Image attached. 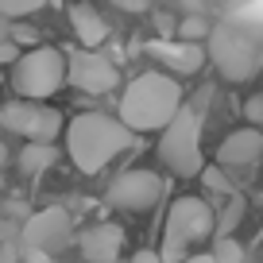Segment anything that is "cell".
<instances>
[{"instance_id": "484cf974", "label": "cell", "mask_w": 263, "mask_h": 263, "mask_svg": "<svg viewBox=\"0 0 263 263\" xmlns=\"http://www.w3.org/2000/svg\"><path fill=\"white\" fill-rule=\"evenodd\" d=\"M182 263H213V252H194V255H186Z\"/></svg>"}, {"instance_id": "d6986e66", "label": "cell", "mask_w": 263, "mask_h": 263, "mask_svg": "<svg viewBox=\"0 0 263 263\" xmlns=\"http://www.w3.org/2000/svg\"><path fill=\"white\" fill-rule=\"evenodd\" d=\"M209 31H213V27H209V20L205 16H186V20H178V35H174V39H186V43H197V39H209Z\"/></svg>"}, {"instance_id": "44dd1931", "label": "cell", "mask_w": 263, "mask_h": 263, "mask_svg": "<svg viewBox=\"0 0 263 263\" xmlns=\"http://www.w3.org/2000/svg\"><path fill=\"white\" fill-rule=\"evenodd\" d=\"M244 116H248V124H252V128H263V93L248 97V105H244Z\"/></svg>"}, {"instance_id": "5b68a950", "label": "cell", "mask_w": 263, "mask_h": 263, "mask_svg": "<svg viewBox=\"0 0 263 263\" xmlns=\"http://www.w3.org/2000/svg\"><path fill=\"white\" fill-rule=\"evenodd\" d=\"M66 85V50L31 47L12 66V89L24 101H47Z\"/></svg>"}, {"instance_id": "9c48e42d", "label": "cell", "mask_w": 263, "mask_h": 263, "mask_svg": "<svg viewBox=\"0 0 263 263\" xmlns=\"http://www.w3.org/2000/svg\"><path fill=\"white\" fill-rule=\"evenodd\" d=\"M66 85H74L78 93H112L120 85V70L108 54L101 50H89V47H78L66 54Z\"/></svg>"}, {"instance_id": "d4e9b609", "label": "cell", "mask_w": 263, "mask_h": 263, "mask_svg": "<svg viewBox=\"0 0 263 263\" xmlns=\"http://www.w3.org/2000/svg\"><path fill=\"white\" fill-rule=\"evenodd\" d=\"M132 263H163V255H159V248H140L132 255Z\"/></svg>"}, {"instance_id": "6da1fadb", "label": "cell", "mask_w": 263, "mask_h": 263, "mask_svg": "<svg viewBox=\"0 0 263 263\" xmlns=\"http://www.w3.org/2000/svg\"><path fill=\"white\" fill-rule=\"evenodd\" d=\"M182 105H186V89H182L178 78L166 74V70H147V74H136L124 85L116 116L132 132H163L182 112Z\"/></svg>"}, {"instance_id": "cb8c5ba5", "label": "cell", "mask_w": 263, "mask_h": 263, "mask_svg": "<svg viewBox=\"0 0 263 263\" xmlns=\"http://www.w3.org/2000/svg\"><path fill=\"white\" fill-rule=\"evenodd\" d=\"M16 58H20V47L12 39H0V66H16Z\"/></svg>"}, {"instance_id": "7a4b0ae2", "label": "cell", "mask_w": 263, "mask_h": 263, "mask_svg": "<svg viewBox=\"0 0 263 263\" xmlns=\"http://www.w3.org/2000/svg\"><path fill=\"white\" fill-rule=\"evenodd\" d=\"M62 136H66V155L82 174H101L136 140V132L120 116H108V112H78L66 124Z\"/></svg>"}, {"instance_id": "e0dca14e", "label": "cell", "mask_w": 263, "mask_h": 263, "mask_svg": "<svg viewBox=\"0 0 263 263\" xmlns=\"http://www.w3.org/2000/svg\"><path fill=\"white\" fill-rule=\"evenodd\" d=\"M197 182H201V190H205V194H213L217 201H224V197H232V194H236L232 178H229V174H224V171H221L217 163H205V166H201Z\"/></svg>"}, {"instance_id": "4316f807", "label": "cell", "mask_w": 263, "mask_h": 263, "mask_svg": "<svg viewBox=\"0 0 263 263\" xmlns=\"http://www.w3.org/2000/svg\"><path fill=\"white\" fill-rule=\"evenodd\" d=\"M4 163H8V147L0 143V171H4Z\"/></svg>"}, {"instance_id": "5bb4252c", "label": "cell", "mask_w": 263, "mask_h": 263, "mask_svg": "<svg viewBox=\"0 0 263 263\" xmlns=\"http://www.w3.org/2000/svg\"><path fill=\"white\" fill-rule=\"evenodd\" d=\"M70 27H74V39L82 43V47H89V50H97L101 43L108 39L105 16L93 8L89 0H78V4H70Z\"/></svg>"}, {"instance_id": "8992f818", "label": "cell", "mask_w": 263, "mask_h": 263, "mask_svg": "<svg viewBox=\"0 0 263 263\" xmlns=\"http://www.w3.org/2000/svg\"><path fill=\"white\" fill-rule=\"evenodd\" d=\"M0 128L24 136L27 143H54L66 132V120L58 108L43 105V101H8L0 108Z\"/></svg>"}, {"instance_id": "52a82bcc", "label": "cell", "mask_w": 263, "mask_h": 263, "mask_svg": "<svg viewBox=\"0 0 263 263\" xmlns=\"http://www.w3.org/2000/svg\"><path fill=\"white\" fill-rule=\"evenodd\" d=\"M213 163L232 178V186L252 182L255 174H259V166H263V132L252 128V124L229 132V136L221 140V147H217V159H213Z\"/></svg>"}, {"instance_id": "ba28073f", "label": "cell", "mask_w": 263, "mask_h": 263, "mask_svg": "<svg viewBox=\"0 0 263 263\" xmlns=\"http://www.w3.org/2000/svg\"><path fill=\"white\" fill-rule=\"evenodd\" d=\"M209 58L229 82H248L255 74V66H259V50L252 47V39H244L229 24L209 31Z\"/></svg>"}, {"instance_id": "4fadbf2b", "label": "cell", "mask_w": 263, "mask_h": 263, "mask_svg": "<svg viewBox=\"0 0 263 263\" xmlns=\"http://www.w3.org/2000/svg\"><path fill=\"white\" fill-rule=\"evenodd\" d=\"M85 263H120L124 255V229L116 221H97L78 236Z\"/></svg>"}, {"instance_id": "2e32d148", "label": "cell", "mask_w": 263, "mask_h": 263, "mask_svg": "<svg viewBox=\"0 0 263 263\" xmlns=\"http://www.w3.org/2000/svg\"><path fill=\"white\" fill-rule=\"evenodd\" d=\"M217 213V229H213V236H236V229H240V221H244V213H248V201L240 194H232V197H224V205L221 209H213Z\"/></svg>"}, {"instance_id": "30bf717a", "label": "cell", "mask_w": 263, "mask_h": 263, "mask_svg": "<svg viewBox=\"0 0 263 263\" xmlns=\"http://www.w3.org/2000/svg\"><path fill=\"white\" fill-rule=\"evenodd\" d=\"M163 194H166V182L147 166H136V171H124L108 186V205L124 209V213H147L151 205H159Z\"/></svg>"}, {"instance_id": "ac0fdd59", "label": "cell", "mask_w": 263, "mask_h": 263, "mask_svg": "<svg viewBox=\"0 0 263 263\" xmlns=\"http://www.w3.org/2000/svg\"><path fill=\"white\" fill-rule=\"evenodd\" d=\"M209 252H213V263H244L248 259L244 244H240L236 236H217Z\"/></svg>"}, {"instance_id": "8fae6325", "label": "cell", "mask_w": 263, "mask_h": 263, "mask_svg": "<svg viewBox=\"0 0 263 263\" xmlns=\"http://www.w3.org/2000/svg\"><path fill=\"white\" fill-rule=\"evenodd\" d=\"M20 240H24V248L58 255L70 240H74V221H70V213H66V209H58V205L39 209V213H35L31 221L20 229Z\"/></svg>"}, {"instance_id": "277c9868", "label": "cell", "mask_w": 263, "mask_h": 263, "mask_svg": "<svg viewBox=\"0 0 263 263\" xmlns=\"http://www.w3.org/2000/svg\"><path fill=\"white\" fill-rule=\"evenodd\" d=\"M201 128L205 116L194 105H182V112L159 132V163L178 178H197L205 166V151H201Z\"/></svg>"}, {"instance_id": "7c38bea8", "label": "cell", "mask_w": 263, "mask_h": 263, "mask_svg": "<svg viewBox=\"0 0 263 263\" xmlns=\"http://www.w3.org/2000/svg\"><path fill=\"white\" fill-rule=\"evenodd\" d=\"M147 54L163 66L166 74L174 78H190L205 66V50L201 43H186V39H151L147 43Z\"/></svg>"}, {"instance_id": "9a60e30c", "label": "cell", "mask_w": 263, "mask_h": 263, "mask_svg": "<svg viewBox=\"0 0 263 263\" xmlns=\"http://www.w3.org/2000/svg\"><path fill=\"white\" fill-rule=\"evenodd\" d=\"M58 163V147L54 143H24V151H20V171L24 174H43L50 171V166Z\"/></svg>"}, {"instance_id": "83f0119b", "label": "cell", "mask_w": 263, "mask_h": 263, "mask_svg": "<svg viewBox=\"0 0 263 263\" xmlns=\"http://www.w3.org/2000/svg\"><path fill=\"white\" fill-rule=\"evenodd\" d=\"M0 82H4V74H0Z\"/></svg>"}, {"instance_id": "3957f363", "label": "cell", "mask_w": 263, "mask_h": 263, "mask_svg": "<svg viewBox=\"0 0 263 263\" xmlns=\"http://www.w3.org/2000/svg\"><path fill=\"white\" fill-rule=\"evenodd\" d=\"M217 229V213L205 197L182 194L171 201L163 221V240H159V255L163 263H182L186 255H194L197 244H205Z\"/></svg>"}, {"instance_id": "603a6c76", "label": "cell", "mask_w": 263, "mask_h": 263, "mask_svg": "<svg viewBox=\"0 0 263 263\" xmlns=\"http://www.w3.org/2000/svg\"><path fill=\"white\" fill-rule=\"evenodd\" d=\"M112 8H120V12H128V16H143V12L151 8V0H108Z\"/></svg>"}, {"instance_id": "ffe728a7", "label": "cell", "mask_w": 263, "mask_h": 263, "mask_svg": "<svg viewBox=\"0 0 263 263\" xmlns=\"http://www.w3.org/2000/svg\"><path fill=\"white\" fill-rule=\"evenodd\" d=\"M39 8H47V0H0V16H8V20L35 16Z\"/></svg>"}, {"instance_id": "7402d4cb", "label": "cell", "mask_w": 263, "mask_h": 263, "mask_svg": "<svg viewBox=\"0 0 263 263\" xmlns=\"http://www.w3.org/2000/svg\"><path fill=\"white\" fill-rule=\"evenodd\" d=\"M12 43H16V47H35V43H39V31L27 27V24H16L12 27Z\"/></svg>"}]
</instances>
